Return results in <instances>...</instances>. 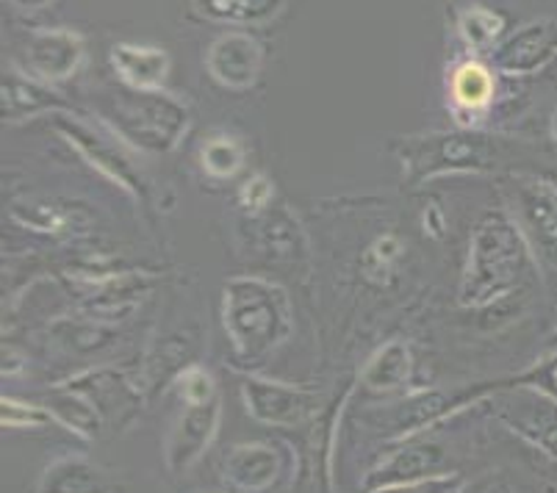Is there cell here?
Here are the masks:
<instances>
[{"label":"cell","mask_w":557,"mask_h":493,"mask_svg":"<svg viewBox=\"0 0 557 493\" xmlns=\"http://www.w3.org/2000/svg\"><path fill=\"white\" fill-rule=\"evenodd\" d=\"M539 272L530 244L505 206H491L474 222L458 299L463 308L503 305Z\"/></svg>","instance_id":"1"},{"label":"cell","mask_w":557,"mask_h":493,"mask_svg":"<svg viewBox=\"0 0 557 493\" xmlns=\"http://www.w3.org/2000/svg\"><path fill=\"white\" fill-rule=\"evenodd\" d=\"M220 313L233 355L247 366L272 358L295 330L288 294L256 274L227 278Z\"/></svg>","instance_id":"2"},{"label":"cell","mask_w":557,"mask_h":493,"mask_svg":"<svg viewBox=\"0 0 557 493\" xmlns=\"http://www.w3.org/2000/svg\"><path fill=\"white\" fill-rule=\"evenodd\" d=\"M100 120L125 145L145 156H166L181 145L191 125L189 106L161 89H111L92 103Z\"/></svg>","instance_id":"3"},{"label":"cell","mask_w":557,"mask_h":493,"mask_svg":"<svg viewBox=\"0 0 557 493\" xmlns=\"http://www.w3.org/2000/svg\"><path fill=\"white\" fill-rule=\"evenodd\" d=\"M388 150L403 164L408 186L430 183L447 175H483L508 161L510 141L483 131H453V134L403 136Z\"/></svg>","instance_id":"4"},{"label":"cell","mask_w":557,"mask_h":493,"mask_svg":"<svg viewBox=\"0 0 557 493\" xmlns=\"http://www.w3.org/2000/svg\"><path fill=\"white\" fill-rule=\"evenodd\" d=\"M505 208L513 213L539 267L557 272V183L549 177H510Z\"/></svg>","instance_id":"5"},{"label":"cell","mask_w":557,"mask_h":493,"mask_svg":"<svg viewBox=\"0 0 557 493\" xmlns=\"http://www.w3.org/2000/svg\"><path fill=\"white\" fill-rule=\"evenodd\" d=\"M50 125L59 131L64 141L78 152L86 164L92 167L95 172L106 177L109 183L120 186L128 197H134L136 202H148V181L139 172V167L125 156L116 141L106 139L98 131H92L86 122L75 120L73 111H64V114L50 116Z\"/></svg>","instance_id":"6"},{"label":"cell","mask_w":557,"mask_h":493,"mask_svg":"<svg viewBox=\"0 0 557 493\" xmlns=\"http://www.w3.org/2000/svg\"><path fill=\"white\" fill-rule=\"evenodd\" d=\"M508 394L488 399L494 419L513 430L521 441L557 460V399L530 385L499 383Z\"/></svg>","instance_id":"7"},{"label":"cell","mask_w":557,"mask_h":493,"mask_svg":"<svg viewBox=\"0 0 557 493\" xmlns=\"http://www.w3.org/2000/svg\"><path fill=\"white\" fill-rule=\"evenodd\" d=\"M242 403L250 419L270 427H300L319 410V394L263 378L242 380Z\"/></svg>","instance_id":"8"},{"label":"cell","mask_w":557,"mask_h":493,"mask_svg":"<svg viewBox=\"0 0 557 493\" xmlns=\"http://www.w3.org/2000/svg\"><path fill=\"white\" fill-rule=\"evenodd\" d=\"M86 61V39L73 28H39L23 48L25 73L45 84H64L81 73Z\"/></svg>","instance_id":"9"},{"label":"cell","mask_w":557,"mask_h":493,"mask_svg":"<svg viewBox=\"0 0 557 493\" xmlns=\"http://www.w3.org/2000/svg\"><path fill=\"white\" fill-rule=\"evenodd\" d=\"M263 45L245 30H227L211 42L206 70L227 91H250L263 73Z\"/></svg>","instance_id":"10"},{"label":"cell","mask_w":557,"mask_h":493,"mask_svg":"<svg viewBox=\"0 0 557 493\" xmlns=\"http://www.w3.org/2000/svg\"><path fill=\"white\" fill-rule=\"evenodd\" d=\"M222 403L220 396L209 403H184V410L172 424V433L166 439V469L172 474H184L206 455V449L214 441L220 430Z\"/></svg>","instance_id":"11"},{"label":"cell","mask_w":557,"mask_h":493,"mask_svg":"<svg viewBox=\"0 0 557 493\" xmlns=\"http://www.w3.org/2000/svg\"><path fill=\"white\" fill-rule=\"evenodd\" d=\"M557 59V23L555 20H533L521 25L508 39L491 50L494 70L505 75H530L544 70Z\"/></svg>","instance_id":"12"},{"label":"cell","mask_w":557,"mask_h":493,"mask_svg":"<svg viewBox=\"0 0 557 493\" xmlns=\"http://www.w3.org/2000/svg\"><path fill=\"white\" fill-rule=\"evenodd\" d=\"M286 460L275 444H239L222 457V480L239 493H263L281 482Z\"/></svg>","instance_id":"13"},{"label":"cell","mask_w":557,"mask_h":493,"mask_svg":"<svg viewBox=\"0 0 557 493\" xmlns=\"http://www.w3.org/2000/svg\"><path fill=\"white\" fill-rule=\"evenodd\" d=\"M449 474V455L442 444L435 441H413V444L399 446L397 452L383 460L377 469L369 474L367 488L399 485V482H419L428 477Z\"/></svg>","instance_id":"14"},{"label":"cell","mask_w":557,"mask_h":493,"mask_svg":"<svg viewBox=\"0 0 557 493\" xmlns=\"http://www.w3.org/2000/svg\"><path fill=\"white\" fill-rule=\"evenodd\" d=\"M0 111H3V122H20L39 114H64V111H73V103L45 81L9 70L0 86Z\"/></svg>","instance_id":"15"},{"label":"cell","mask_w":557,"mask_h":493,"mask_svg":"<svg viewBox=\"0 0 557 493\" xmlns=\"http://www.w3.org/2000/svg\"><path fill=\"white\" fill-rule=\"evenodd\" d=\"M109 64L128 89H161L170 75V53L156 45L116 42L109 50Z\"/></svg>","instance_id":"16"},{"label":"cell","mask_w":557,"mask_h":493,"mask_svg":"<svg viewBox=\"0 0 557 493\" xmlns=\"http://www.w3.org/2000/svg\"><path fill=\"white\" fill-rule=\"evenodd\" d=\"M12 220H17L20 225L34 227V231L42 233H86L89 231V217H86L84 206H73V202H55V200H25L12 206Z\"/></svg>","instance_id":"17"},{"label":"cell","mask_w":557,"mask_h":493,"mask_svg":"<svg viewBox=\"0 0 557 493\" xmlns=\"http://www.w3.org/2000/svg\"><path fill=\"white\" fill-rule=\"evenodd\" d=\"M39 493H114L109 474L84 457H62L48 466Z\"/></svg>","instance_id":"18"},{"label":"cell","mask_w":557,"mask_h":493,"mask_svg":"<svg viewBox=\"0 0 557 493\" xmlns=\"http://www.w3.org/2000/svg\"><path fill=\"white\" fill-rule=\"evenodd\" d=\"M191 9L209 23L250 28L272 23L286 9V0H191Z\"/></svg>","instance_id":"19"},{"label":"cell","mask_w":557,"mask_h":493,"mask_svg":"<svg viewBox=\"0 0 557 493\" xmlns=\"http://www.w3.org/2000/svg\"><path fill=\"white\" fill-rule=\"evenodd\" d=\"M496 95V75L488 64L474 59L460 61L449 75V98L463 114H483Z\"/></svg>","instance_id":"20"},{"label":"cell","mask_w":557,"mask_h":493,"mask_svg":"<svg viewBox=\"0 0 557 493\" xmlns=\"http://www.w3.org/2000/svg\"><path fill=\"white\" fill-rule=\"evenodd\" d=\"M410 369H413V358H410V347L399 338L383 344L377 353L369 358L367 369L361 374V383L374 394H392L399 391L410 380Z\"/></svg>","instance_id":"21"},{"label":"cell","mask_w":557,"mask_h":493,"mask_svg":"<svg viewBox=\"0 0 557 493\" xmlns=\"http://www.w3.org/2000/svg\"><path fill=\"white\" fill-rule=\"evenodd\" d=\"M45 408L53 414L55 421H62L64 427H70L73 433L84 435V439H95V435L100 433V419H103V414L95 408V403L89 396L70 389V385L55 389L53 394L48 396Z\"/></svg>","instance_id":"22"},{"label":"cell","mask_w":557,"mask_h":493,"mask_svg":"<svg viewBox=\"0 0 557 493\" xmlns=\"http://www.w3.org/2000/svg\"><path fill=\"white\" fill-rule=\"evenodd\" d=\"M405 258V244L397 233H383L374 238L361 256L363 281L374 288H388L399 274V263Z\"/></svg>","instance_id":"23"},{"label":"cell","mask_w":557,"mask_h":493,"mask_svg":"<svg viewBox=\"0 0 557 493\" xmlns=\"http://www.w3.org/2000/svg\"><path fill=\"white\" fill-rule=\"evenodd\" d=\"M453 410H455L453 396L438 394V391L413 396V399H408V403H403L397 410H394V419H392L394 435H397V439H405V435L417 433V430L433 424V421L453 414Z\"/></svg>","instance_id":"24"},{"label":"cell","mask_w":557,"mask_h":493,"mask_svg":"<svg viewBox=\"0 0 557 493\" xmlns=\"http://www.w3.org/2000/svg\"><path fill=\"white\" fill-rule=\"evenodd\" d=\"M195 344H191V335L186 333H170L159 342V347L150 353L148 358V383L153 385V391L159 389V383H166L170 378H178L186 366L195 363Z\"/></svg>","instance_id":"25"},{"label":"cell","mask_w":557,"mask_h":493,"mask_svg":"<svg viewBox=\"0 0 557 493\" xmlns=\"http://www.w3.org/2000/svg\"><path fill=\"white\" fill-rule=\"evenodd\" d=\"M200 167L214 181H231L245 167V145L231 134H214L202 141Z\"/></svg>","instance_id":"26"},{"label":"cell","mask_w":557,"mask_h":493,"mask_svg":"<svg viewBox=\"0 0 557 493\" xmlns=\"http://www.w3.org/2000/svg\"><path fill=\"white\" fill-rule=\"evenodd\" d=\"M505 25V14L488 7H469L458 14V34L472 50H494Z\"/></svg>","instance_id":"27"},{"label":"cell","mask_w":557,"mask_h":493,"mask_svg":"<svg viewBox=\"0 0 557 493\" xmlns=\"http://www.w3.org/2000/svg\"><path fill=\"white\" fill-rule=\"evenodd\" d=\"M263 217H267V222H263V244H267V250L272 256L295 258L302 250V236L297 222L286 211H272V208Z\"/></svg>","instance_id":"28"},{"label":"cell","mask_w":557,"mask_h":493,"mask_svg":"<svg viewBox=\"0 0 557 493\" xmlns=\"http://www.w3.org/2000/svg\"><path fill=\"white\" fill-rule=\"evenodd\" d=\"M175 383H178V394L184 403H209V399H216V396H220L214 374L200 363L186 366L184 372L175 378Z\"/></svg>","instance_id":"29"},{"label":"cell","mask_w":557,"mask_h":493,"mask_svg":"<svg viewBox=\"0 0 557 493\" xmlns=\"http://www.w3.org/2000/svg\"><path fill=\"white\" fill-rule=\"evenodd\" d=\"M0 419H3V427H48L55 421L45 405L20 403V399H12V396H3Z\"/></svg>","instance_id":"30"},{"label":"cell","mask_w":557,"mask_h":493,"mask_svg":"<svg viewBox=\"0 0 557 493\" xmlns=\"http://www.w3.org/2000/svg\"><path fill=\"white\" fill-rule=\"evenodd\" d=\"M272 197H275V189L272 183L263 175H250L239 186V195H236V202L245 213L250 217H263V213L272 208Z\"/></svg>","instance_id":"31"},{"label":"cell","mask_w":557,"mask_h":493,"mask_svg":"<svg viewBox=\"0 0 557 493\" xmlns=\"http://www.w3.org/2000/svg\"><path fill=\"white\" fill-rule=\"evenodd\" d=\"M59 338H64V342L73 349H78V353H95V349H100L103 344L111 342V333L106 328H100V324L64 322L62 328H59Z\"/></svg>","instance_id":"32"},{"label":"cell","mask_w":557,"mask_h":493,"mask_svg":"<svg viewBox=\"0 0 557 493\" xmlns=\"http://www.w3.org/2000/svg\"><path fill=\"white\" fill-rule=\"evenodd\" d=\"M463 488V477L458 471H449V474L428 477V480L419 482H399V485H383L372 488L369 493H458Z\"/></svg>","instance_id":"33"},{"label":"cell","mask_w":557,"mask_h":493,"mask_svg":"<svg viewBox=\"0 0 557 493\" xmlns=\"http://www.w3.org/2000/svg\"><path fill=\"white\" fill-rule=\"evenodd\" d=\"M505 383L530 385V389H539L544 391V394H549L552 399H557V353L552 355V358L535 363L533 369H527V372L519 374V378L505 380Z\"/></svg>","instance_id":"34"},{"label":"cell","mask_w":557,"mask_h":493,"mask_svg":"<svg viewBox=\"0 0 557 493\" xmlns=\"http://www.w3.org/2000/svg\"><path fill=\"white\" fill-rule=\"evenodd\" d=\"M458 493H513V488H510L505 474H483L480 480L469 482V485L463 482Z\"/></svg>","instance_id":"35"},{"label":"cell","mask_w":557,"mask_h":493,"mask_svg":"<svg viewBox=\"0 0 557 493\" xmlns=\"http://www.w3.org/2000/svg\"><path fill=\"white\" fill-rule=\"evenodd\" d=\"M17 9H25V12H39V9L53 7V0H9Z\"/></svg>","instance_id":"36"},{"label":"cell","mask_w":557,"mask_h":493,"mask_svg":"<svg viewBox=\"0 0 557 493\" xmlns=\"http://www.w3.org/2000/svg\"><path fill=\"white\" fill-rule=\"evenodd\" d=\"M552 136H555V141H557V109H555V114H552Z\"/></svg>","instance_id":"37"},{"label":"cell","mask_w":557,"mask_h":493,"mask_svg":"<svg viewBox=\"0 0 557 493\" xmlns=\"http://www.w3.org/2000/svg\"><path fill=\"white\" fill-rule=\"evenodd\" d=\"M552 344L557 347V324H555V330H552Z\"/></svg>","instance_id":"38"},{"label":"cell","mask_w":557,"mask_h":493,"mask_svg":"<svg viewBox=\"0 0 557 493\" xmlns=\"http://www.w3.org/2000/svg\"><path fill=\"white\" fill-rule=\"evenodd\" d=\"M546 493H557V485H549V488H546Z\"/></svg>","instance_id":"39"}]
</instances>
